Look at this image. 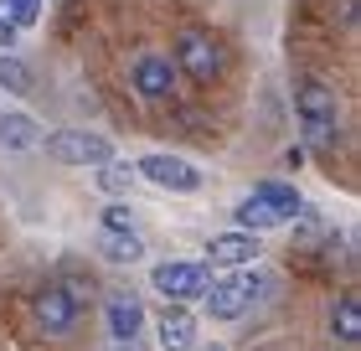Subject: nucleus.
I'll use <instances>...</instances> for the list:
<instances>
[{"label": "nucleus", "mask_w": 361, "mask_h": 351, "mask_svg": "<svg viewBox=\"0 0 361 351\" xmlns=\"http://www.w3.org/2000/svg\"><path fill=\"white\" fill-rule=\"evenodd\" d=\"M258 258V238L248 227H233V232H217V238L207 243V263L212 269H243V263Z\"/></svg>", "instance_id": "8"}, {"label": "nucleus", "mask_w": 361, "mask_h": 351, "mask_svg": "<svg viewBox=\"0 0 361 351\" xmlns=\"http://www.w3.org/2000/svg\"><path fill=\"white\" fill-rule=\"evenodd\" d=\"M294 109H300V129L315 150H336L341 145V104L320 78H305L294 88Z\"/></svg>", "instance_id": "1"}, {"label": "nucleus", "mask_w": 361, "mask_h": 351, "mask_svg": "<svg viewBox=\"0 0 361 351\" xmlns=\"http://www.w3.org/2000/svg\"><path fill=\"white\" fill-rule=\"evenodd\" d=\"M98 254H104L109 263H140L145 258V243H140L135 227H129V232H104V238H98Z\"/></svg>", "instance_id": "14"}, {"label": "nucleus", "mask_w": 361, "mask_h": 351, "mask_svg": "<svg viewBox=\"0 0 361 351\" xmlns=\"http://www.w3.org/2000/svg\"><path fill=\"white\" fill-rule=\"evenodd\" d=\"M238 227H248V232H269V227H284L279 217L258 202V196H248V202H238Z\"/></svg>", "instance_id": "17"}, {"label": "nucleus", "mask_w": 361, "mask_h": 351, "mask_svg": "<svg viewBox=\"0 0 361 351\" xmlns=\"http://www.w3.org/2000/svg\"><path fill=\"white\" fill-rule=\"evenodd\" d=\"M155 326H160V351H196V321L176 305V299L160 310Z\"/></svg>", "instance_id": "11"}, {"label": "nucleus", "mask_w": 361, "mask_h": 351, "mask_svg": "<svg viewBox=\"0 0 361 351\" xmlns=\"http://www.w3.org/2000/svg\"><path fill=\"white\" fill-rule=\"evenodd\" d=\"M176 73H186L196 83H212V78L222 73L217 42H212L207 31H180V42H176Z\"/></svg>", "instance_id": "4"}, {"label": "nucleus", "mask_w": 361, "mask_h": 351, "mask_svg": "<svg viewBox=\"0 0 361 351\" xmlns=\"http://www.w3.org/2000/svg\"><path fill=\"white\" fill-rule=\"evenodd\" d=\"M0 145L6 150H37L42 145V129L31 114H0Z\"/></svg>", "instance_id": "13"}, {"label": "nucleus", "mask_w": 361, "mask_h": 351, "mask_svg": "<svg viewBox=\"0 0 361 351\" xmlns=\"http://www.w3.org/2000/svg\"><path fill=\"white\" fill-rule=\"evenodd\" d=\"M0 88H6V93H31V68L21 57L0 52Z\"/></svg>", "instance_id": "18"}, {"label": "nucleus", "mask_w": 361, "mask_h": 351, "mask_svg": "<svg viewBox=\"0 0 361 351\" xmlns=\"http://www.w3.org/2000/svg\"><path fill=\"white\" fill-rule=\"evenodd\" d=\"M16 31H21V26H16L11 16H0V52H11V47H16Z\"/></svg>", "instance_id": "21"}, {"label": "nucleus", "mask_w": 361, "mask_h": 351, "mask_svg": "<svg viewBox=\"0 0 361 351\" xmlns=\"http://www.w3.org/2000/svg\"><path fill=\"white\" fill-rule=\"evenodd\" d=\"M6 6H11V21H16V26H31V21H37V6H42V0H6Z\"/></svg>", "instance_id": "20"}, {"label": "nucleus", "mask_w": 361, "mask_h": 351, "mask_svg": "<svg viewBox=\"0 0 361 351\" xmlns=\"http://www.w3.org/2000/svg\"><path fill=\"white\" fill-rule=\"evenodd\" d=\"M93 171H98V191H104V196H129V191H135V165H129V160H104V165H93Z\"/></svg>", "instance_id": "15"}, {"label": "nucleus", "mask_w": 361, "mask_h": 351, "mask_svg": "<svg viewBox=\"0 0 361 351\" xmlns=\"http://www.w3.org/2000/svg\"><path fill=\"white\" fill-rule=\"evenodd\" d=\"M253 274H227V279H212L207 284V315H212V321H238V315L243 310H248L253 305Z\"/></svg>", "instance_id": "5"}, {"label": "nucleus", "mask_w": 361, "mask_h": 351, "mask_svg": "<svg viewBox=\"0 0 361 351\" xmlns=\"http://www.w3.org/2000/svg\"><path fill=\"white\" fill-rule=\"evenodd\" d=\"M202 351H227V346H217V341H212V346H202Z\"/></svg>", "instance_id": "22"}, {"label": "nucleus", "mask_w": 361, "mask_h": 351, "mask_svg": "<svg viewBox=\"0 0 361 351\" xmlns=\"http://www.w3.org/2000/svg\"><path fill=\"white\" fill-rule=\"evenodd\" d=\"M176 62L171 57H155V52H145L140 62H135V88L145 93V98H171V88H176Z\"/></svg>", "instance_id": "10"}, {"label": "nucleus", "mask_w": 361, "mask_h": 351, "mask_svg": "<svg viewBox=\"0 0 361 351\" xmlns=\"http://www.w3.org/2000/svg\"><path fill=\"white\" fill-rule=\"evenodd\" d=\"M104 326H109V336L114 341H135L140 331H145V305L129 290H114L104 299Z\"/></svg>", "instance_id": "9"}, {"label": "nucleus", "mask_w": 361, "mask_h": 351, "mask_svg": "<svg viewBox=\"0 0 361 351\" xmlns=\"http://www.w3.org/2000/svg\"><path fill=\"white\" fill-rule=\"evenodd\" d=\"M42 150L57 165H104V160H114V140L93 135V129H52V135H42Z\"/></svg>", "instance_id": "2"}, {"label": "nucleus", "mask_w": 361, "mask_h": 351, "mask_svg": "<svg viewBox=\"0 0 361 351\" xmlns=\"http://www.w3.org/2000/svg\"><path fill=\"white\" fill-rule=\"evenodd\" d=\"M331 331L346 346H356V336H361V310H356V295H341L336 299V310H331Z\"/></svg>", "instance_id": "16"}, {"label": "nucleus", "mask_w": 361, "mask_h": 351, "mask_svg": "<svg viewBox=\"0 0 361 351\" xmlns=\"http://www.w3.org/2000/svg\"><path fill=\"white\" fill-rule=\"evenodd\" d=\"M140 176L155 181V186H166V191H196L202 186V171H196L191 160H180V155H140Z\"/></svg>", "instance_id": "7"}, {"label": "nucleus", "mask_w": 361, "mask_h": 351, "mask_svg": "<svg viewBox=\"0 0 361 351\" xmlns=\"http://www.w3.org/2000/svg\"><path fill=\"white\" fill-rule=\"evenodd\" d=\"M129 227H135V212L124 202H109L104 207V232H129Z\"/></svg>", "instance_id": "19"}, {"label": "nucleus", "mask_w": 361, "mask_h": 351, "mask_svg": "<svg viewBox=\"0 0 361 351\" xmlns=\"http://www.w3.org/2000/svg\"><path fill=\"white\" fill-rule=\"evenodd\" d=\"M253 196H258V202H264V207L279 217V222H294V217L305 212V196L294 191L289 181H258V186H253Z\"/></svg>", "instance_id": "12"}, {"label": "nucleus", "mask_w": 361, "mask_h": 351, "mask_svg": "<svg viewBox=\"0 0 361 351\" xmlns=\"http://www.w3.org/2000/svg\"><path fill=\"white\" fill-rule=\"evenodd\" d=\"M150 284L166 299H176V305H186V299H202L207 284H212V269L207 263H191V258H166L150 269Z\"/></svg>", "instance_id": "3"}, {"label": "nucleus", "mask_w": 361, "mask_h": 351, "mask_svg": "<svg viewBox=\"0 0 361 351\" xmlns=\"http://www.w3.org/2000/svg\"><path fill=\"white\" fill-rule=\"evenodd\" d=\"M78 299L62 290V284H47V290L37 295V326L47 331V336H73V326H78Z\"/></svg>", "instance_id": "6"}]
</instances>
